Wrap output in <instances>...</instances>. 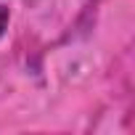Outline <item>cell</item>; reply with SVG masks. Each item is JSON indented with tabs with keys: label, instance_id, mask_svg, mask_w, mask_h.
<instances>
[{
	"label": "cell",
	"instance_id": "obj_1",
	"mask_svg": "<svg viewBox=\"0 0 135 135\" xmlns=\"http://www.w3.org/2000/svg\"><path fill=\"white\" fill-rule=\"evenodd\" d=\"M8 19H11L8 8H6V6H0V35H3V29L8 27Z\"/></svg>",
	"mask_w": 135,
	"mask_h": 135
}]
</instances>
